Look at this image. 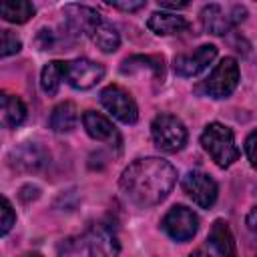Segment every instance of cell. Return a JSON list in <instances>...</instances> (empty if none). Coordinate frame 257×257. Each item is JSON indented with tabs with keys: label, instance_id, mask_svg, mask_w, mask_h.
Instances as JSON below:
<instances>
[{
	"label": "cell",
	"instance_id": "e0dca14e",
	"mask_svg": "<svg viewBox=\"0 0 257 257\" xmlns=\"http://www.w3.org/2000/svg\"><path fill=\"white\" fill-rule=\"evenodd\" d=\"M46 161H48L46 153L34 143H28L12 153V165L22 171H38L40 167L46 165Z\"/></svg>",
	"mask_w": 257,
	"mask_h": 257
},
{
	"label": "cell",
	"instance_id": "7402d4cb",
	"mask_svg": "<svg viewBox=\"0 0 257 257\" xmlns=\"http://www.w3.org/2000/svg\"><path fill=\"white\" fill-rule=\"evenodd\" d=\"M62 78H64V62L52 60L40 72V86L46 94H56Z\"/></svg>",
	"mask_w": 257,
	"mask_h": 257
},
{
	"label": "cell",
	"instance_id": "83f0119b",
	"mask_svg": "<svg viewBox=\"0 0 257 257\" xmlns=\"http://www.w3.org/2000/svg\"><path fill=\"white\" fill-rule=\"evenodd\" d=\"M245 225L247 229L257 237V207H253L249 213H247V219H245Z\"/></svg>",
	"mask_w": 257,
	"mask_h": 257
},
{
	"label": "cell",
	"instance_id": "4316f807",
	"mask_svg": "<svg viewBox=\"0 0 257 257\" xmlns=\"http://www.w3.org/2000/svg\"><path fill=\"white\" fill-rule=\"evenodd\" d=\"M36 42H38L40 50H50L54 46V36H52V32L48 28H42L38 32V36H36Z\"/></svg>",
	"mask_w": 257,
	"mask_h": 257
},
{
	"label": "cell",
	"instance_id": "6da1fadb",
	"mask_svg": "<svg viewBox=\"0 0 257 257\" xmlns=\"http://www.w3.org/2000/svg\"><path fill=\"white\" fill-rule=\"evenodd\" d=\"M177 181L175 167L159 157L133 161L120 175L122 195L137 207H153L167 199Z\"/></svg>",
	"mask_w": 257,
	"mask_h": 257
},
{
	"label": "cell",
	"instance_id": "44dd1931",
	"mask_svg": "<svg viewBox=\"0 0 257 257\" xmlns=\"http://www.w3.org/2000/svg\"><path fill=\"white\" fill-rule=\"evenodd\" d=\"M24 118H26L24 102L14 94H4L2 96V122H4V126H8V128L18 126Z\"/></svg>",
	"mask_w": 257,
	"mask_h": 257
},
{
	"label": "cell",
	"instance_id": "8fae6325",
	"mask_svg": "<svg viewBox=\"0 0 257 257\" xmlns=\"http://www.w3.org/2000/svg\"><path fill=\"white\" fill-rule=\"evenodd\" d=\"M90 257H116L120 251V243L116 231L108 223H96L86 237Z\"/></svg>",
	"mask_w": 257,
	"mask_h": 257
},
{
	"label": "cell",
	"instance_id": "d6986e66",
	"mask_svg": "<svg viewBox=\"0 0 257 257\" xmlns=\"http://www.w3.org/2000/svg\"><path fill=\"white\" fill-rule=\"evenodd\" d=\"M90 40H92L102 52H114V50L120 46V36H118V32H116V28H114L110 22H106V20H102V22L90 32Z\"/></svg>",
	"mask_w": 257,
	"mask_h": 257
},
{
	"label": "cell",
	"instance_id": "7c38bea8",
	"mask_svg": "<svg viewBox=\"0 0 257 257\" xmlns=\"http://www.w3.org/2000/svg\"><path fill=\"white\" fill-rule=\"evenodd\" d=\"M62 16H64V24L72 34H88L102 22L100 14L90 8V6H82V4H66L62 8Z\"/></svg>",
	"mask_w": 257,
	"mask_h": 257
},
{
	"label": "cell",
	"instance_id": "cb8c5ba5",
	"mask_svg": "<svg viewBox=\"0 0 257 257\" xmlns=\"http://www.w3.org/2000/svg\"><path fill=\"white\" fill-rule=\"evenodd\" d=\"M14 221H16L14 209H12L10 201H8L6 197H4V199H2V235H6V233H8L10 229H12Z\"/></svg>",
	"mask_w": 257,
	"mask_h": 257
},
{
	"label": "cell",
	"instance_id": "4dcf8cb0",
	"mask_svg": "<svg viewBox=\"0 0 257 257\" xmlns=\"http://www.w3.org/2000/svg\"><path fill=\"white\" fill-rule=\"evenodd\" d=\"M22 257H42V255L40 253H24Z\"/></svg>",
	"mask_w": 257,
	"mask_h": 257
},
{
	"label": "cell",
	"instance_id": "484cf974",
	"mask_svg": "<svg viewBox=\"0 0 257 257\" xmlns=\"http://www.w3.org/2000/svg\"><path fill=\"white\" fill-rule=\"evenodd\" d=\"M108 6H112V8H116V10H124V12H135V10H141V8H145L147 6V2L145 0H139V2H106Z\"/></svg>",
	"mask_w": 257,
	"mask_h": 257
},
{
	"label": "cell",
	"instance_id": "2e32d148",
	"mask_svg": "<svg viewBox=\"0 0 257 257\" xmlns=\"http://www.w3.org/2000/svg\"><path fill=\"white\" fill-rule=\"evenodd\" d=\"M122 74H137V72H149L155 80L163 82L165 78V66H163V58L159 56H143V54H137V56H131L122 62L120 66Z\"/></svg>",
	"mask_w": 257,
	"mask_h": 257
},
{
	"label": "cell",
	"instance_id": "f546056e",
	"mask_svg": "<svg viewBox=\"0 0 257 257\" xmlns=\"http://www.w3.org/2000/svg\"><path fill=\"white\" fill-rule=\"evenodd\" d=\"M189 257H209V255H207L205 251H201V249H197V251H193V253H191Z\"/></svg>",
	"mask_w": 257,
	"mask_h": 257
},
{
	"label": "cell",
	"instance_id": "277c9868",
	"mask_svg": "<svg viewBox=\"0 0 257 257\" xmlns=\"http://www.w3.org/2000/svg\"><path fill=\"white\" fill-rule=\"evenodd\" d=\"M247 16V8L241 4H231V6H223V4H207L201 10V24L209 34L215 36H223L227 34L233 26H237L239 22H243Z\"/></svg>",
	"mask_w": 257,
	"mask_h": 257
},
{
	"label": "cell",
	"instance_id": "3957f363",
	"mask_svg": "<svg viewBox=\"0 0 257 257\" xmlns=\"http://www.w3.org/2000/svg\"><path fill=\"white\" fill-rule=\"evenodd\" d=\"M151 135L155 145L165 153H177L187 145L189 133L181 118L169 112H161L151 122Z\"/></svg>",
	"mask_w": 257,
	"mask_h": 257
},
{
	"label": "cell",
	"instance_id": "7a4b0ae2",
	"mask_svg": "<svg viewBox=\"0 0 257 257\" xmlns=\"http://www.w3.org/2000/svg\"><path fill=\"white\" fill-rule=\"evenodd\" d=\"M201 145L215 161L217 167L227 169L239 159V149L235 145V135L229 126L221 122H209L201 133Z\"/></svg>",
	"mask_w": 257,
	"mask_h": 257
},
{
	"label": "cell",
	"instance_id": "4fadbf2b",
	"mask_svg": "<svg viewBox=\"0 0 257 257\" xmlns=\"http://www.w3.org/2000/svg\"><path fill=\"white\" fill-rule=\"evenodd\" d=\"M82 124L86 128V133L94 139V141H102V143H114L118 145V133L116 128L112 126V122L100 114V112H94V110H86L82 114Z\"/></svg>",
	"mask_w": 257,
	"mask_h": 257
},
{
	"label": "cell",
	"instance_id": "5b68a950",
	"mask_svg": "<svg viewBox=\"0 0 257 257\" xmlns=\"http://www.w3.org/2000/svg\"><path fill=\"white\" fill-rule=\"evenodd\" d=\"M239 64L233 56H225L203 82V92L211 98H227L239 84Z\"/></svg>",
	"mask_w": 257,
	"mask_h": 257
},
{
	"label": "cell",
	"instance_id": "ffe728a7",
	"mask_svg": "<svg viewBox=\"0 0 257 257\" xmlns=\"http://www.w3.org/2000/svg\"><path fill=\"white\" fill-rule=\"evenodd\" d=\"M0 14L6 22H14V24H24L26 20L32 18L34 14V6L26 0H6L0 4Z\"/></svg>",
	"mask_w": 257,
	"mask_h": 257
},
{
	"label": "cell",
	"instance_id": "603a6c76",
	"mask_svg": "<svg viewBox=\"0 0 257 257\" xmlns=\"http://www.w3.org/2000/svg\"><path fill=\"white\" fill-rule=\"evenodd\" d=\"M20 48H22L20 38L12 30H2V50H0V54L10 56V54H16Z\"/></svg>",
	"mask_w": 257,
	"mask_h": 257
},
{
	"label": "cell",
	"instance_id": "9a60e30c",
	"mask_svg": "<svg viewBox=\"0 0 257 257\" xmlns=\"http://www.w3.org/2000/svg\"><path fill=\"white\" fill-rule=\"evenodd\" d=\"M149 30H153L159 36H171V34H181L189 30V22L183 16H177L173 12H155L147 20Z\"/></svg>",
	"mask_w": 257,
	"mask_h": 257
},
{
	"label": "cell",
	"instance_id": "d4e9b609",
	"mask_svg": "<svg viewBox=\"0 0 257 257\" xmlns=\"http://www.w3.org/2000/svg\"><path fill=\"white\" fill-rule=\"evenodd\" d=\"M245 155H247L251 167L257 169V128L253 133H249V137L245 139Z\"/></svg>",
	"mask_w": 257,
	"mask_h": 257
},
{
	"label": "cell",
	"instance_id": "f1b7e54d",
	"mask_svg": "<svg viewBox=\"0 0 257 257\" xmlns=\"http://www.w3.org/2000/svg\"><path fill=\"white\" fill-rule=\"evenodd\" d=\"M157 4H159V8H167V10H181V8L189 6V2H169V0H159Z\"/></svg>",
	"mask_w": 257,
	"mask_h": 257
},
{
	"label": "cell",
	"instance_id": "ba28073f",
	"mask_svg": "<svg viewBox=\"0 0 257 257\" xmlns=\"http://www.w3.org/2000/svg\"><path fill=\"white\" fill-rule=\"evenodd\" d=\"M104 76V66L88 58H74L64 62V80L76 90H88Z\"/></svg>",
	"mask_w": 257,
	"mask_h": 257
},
{
	"label": "cell",
	"instance_id": "8992f818",
	"mask_svg": "<svg viewBox=\"0 0 257 257\" xmlns=\"http://www.w3.org/2000/svg\"><path fill=\"white\" fill-rule=\"evenodd\" d=\"M161 227L171 239L185 243L195 237V233L199 229V217L193 213V209H189L185 205H175L163 217Z\"/></svg>",
	"mask_w": 257,
	"mask_h": 257
},
{
	"label": "cell",
	"instance_id": "ac0fdd59",
	"mask_svg": "<svg viewBox=\"0 0 257 257\" xmlns=\"http://www.w3.org/2000/svg\"><path fill=\"white\" fill-rule=\"evenodd\" d=\"M78 114H76V106L72 102H60L52 114H50V128L56 133H68L76 126Z\"/></svg>",
	"mask_w": 257,
	"mask_h": 257
},
{
	"label": "cell",
	"instance_id": "30bf717a",
	"mask_svg": "<svg viewBox=\"0 0 257 257\" xmlns=\"http://www.w3.org/2000/svg\"><path fill=\"white\" fill-rule=\"evenodd\" d=\"M215 56H217V46L203 44L193 52H185V54L175 56L173 68L179 76H197L215 60Z\"/></svg>",
	"mask_w": 257,
	"mask_h": 257
},
{
	"label": "cell",
	"instance_id": "5bb4252c",
	"mask_svg": "<svg viewBox=\"0 0 257 257\" xmlns=\"http://www.w3.org/2000/svg\"><path fill=\"white\" fill-rule=\"evenodd\" d=\"M207 241L213 247V251H215L217 257H237V247H235L233 233H231L229 225L223 219H217L211 225Z\"/></svg>",
	"mask_w": 257,
	"mask_h": 257
},
{
	"label": "cell",
	"instance_id": "52a82bcc",
	"mask_svg": "<svg viewBox=\"0 0 257 257\" xmlns=\"http://www.w3.org/2000/svg\"><path fill=\"white\" fill-rule=\"evenodd\" d=\"M100 104L124 124H133L139 118V108L135 98L118 84H108L106 88L100 90Z\"/></svg>",
	"mask_w": 257,
	"mask_h": 257
},
{
	"label": "cell",
	"instance_id": "9c48e42d",
	"mask_svg": "<svg viewBox=\"0 0 257 257\" xmlns=\"http://www.w3.org/2000/svg\"><path fill=\"white\" fill-rule=\"evenodd\" d=\"M183 191L203 209L213 207V203L217 201V183L213 181V177H209L207 173L201 171H189L183 177Z\"/></svg>",
	"mask_w": 257,
	"mask_h": 257
}]
</instances>
